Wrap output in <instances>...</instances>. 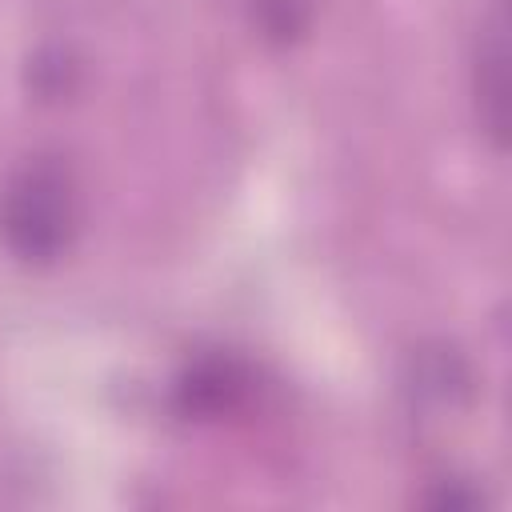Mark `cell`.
Listing matches in <instances>:
<instances>
[{
    "instance_id": "1",
    "label": "cell",
    "mask_w": 512,
    "mask_h": 512,
    "mask_svg": "<svg viewBox=\"0 0 512 512\" xmlns=\"http://www.w3.org/2000/svg\"><path fill=\"white\" fill-rule=\"evenodd\" d=\"M76 180L60 160L36 156L16 168L0 192V236L28 264L56 260L76 232Z\"/></svg>"
},
{
    "instance_id": "2",
    "label": "cell",
    "mask_w": 512,
    "mask_h": 512,
    "mask_svg": "<svg viewBox=\"0 0 512 512\" xmlns=\"http://www.w3.org/2000/svg\"><path fill=\"white\" fill-rule=\"evenodd\" d=\"M504 8L488 16L476 48V112L492 144H504V124H508V40H504Z\"/></svg>"
},
{
    "instance_id": "3",
    "label": "cell",
    "mask_w": 512,
    "mask_h": 512,
    "mask_svg": "<svg viewBox=\"0 0 512 512\" xmlns=\"http://www.w3.org/2000/svg\"><path fill=\"white\" fill-rule=\"evenodd\" d=\"M248 392V376L236 360H200L184 372L180 380V404L184 412H196V416H220L228 408H236Z\"/></svg>"
},
{
    "instance_id": "4",
    "label": "cell",
    "mask_w": 512,
    "mask_h": 512,
    "mask_svg": "<svg viewBox=\"0 0 512 512\" xmlns=\"http://www.w3.org/2000/svg\"><path fill=\"white\" fill-rule=\"evenodd\" d=\"M408 384L416 396L424 400H436V404H456L468 396L472 388V376H468V364L456 348L448 344H428L412 356V372H408Z\"/></svg>"
},
{
    "instance_id": "5",
    "label": "cell",
    "mask_w": 512,
    "mask_h": 512,
    "mask_svg": "<svg viewBox=\"0 0 512 512\" xmlns=\"http://www.w3.org/2000/svg\"><path fill=\"white\" fill-rule=\"evenodd\" d=\"M248 16L268 40L288 44L308 28L312 0H248Z\"/></svg>"
}]
</instances>
